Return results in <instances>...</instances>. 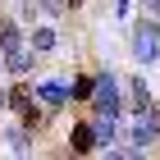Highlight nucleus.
Segmentation results:
<instances>
[{"mask_svg": "<svg viewBox=\"0 0 160 160\" xmlns=\"http://www.w3.org/2000/svg\"><path fill=\"white\" fill-rule=\"evenodd\" d=\"M101 142H96V128H92V123H78L73 128V151L78 156H87V151H96Z\"/></svg>", "mask_w": 160, "mask_h": 160, "instance_id": "6", "label": "nucleus"}, {"mask_svg": "<svg viewBox=\"0 0 160 160\" xmlns=\"http://www.w3.org/2000/svg\"><path fill=\"white\" fill-rule=\"evenodd\" d=\"M41 96H46V101H50V105H60V101H64V96H69V92H64V87H60V82H46V87H41Z\"/></svg>", "mask_w": 160, "mask_h": 160, "instance_id": "8", "label": "nucleus"}, {"mask_svg": "<svg viewBox=\"0 0 160 160\" xmlns=\"http://www.w3.org/2000/svg\"><path fill=\"white\" fill-rule=\"evenodd\" d=\"M0 50H5V69L9 73H28L32 69V46H23L18 28H0Z\"/></svg>", "mask_w": 160, "mask_h": 160, "instance_id": "1", "label": "nucleus"}, {"mask_svg": "<svg viewBox=\"0 0 160 160\" xmlns=\"http://www.w3.org/2000/svg\"><path fill=\"white\" fill-rule=\"evenodd\" d=\"M147 5H151V9H156V14H160V0H147Z\"/></svg>", "mask_w": 160, "mask_h": 160, "instance_id": "12", "label": "nucleus"}, {"mask_svg": "<svg viewBox=\"0 0 160 160\" xmlns=\"http://www.w3.org/2000/svg\"><path fill=\"white\" fill-rule=\"evenodd\" d=\"M9 147H14V151H28V137L18 133V128H14V133H9Z\"/></svg>", "mask_w": 160, "mask_h": 160, "instance_id": "10", "label": "nucleus"}, {"mask_svg": "<svg viewBox=\"0 0 160 160\" xmlns=\"http://www.w3.org/2000/svg\"><path fill=\"white\" fill-rule=\"evenodd\" d=\"M156 133H160V110L147 101L142 114H137V123H133V142H137V147H147V142H156Z\"/></svg>", "mask_w": 160, "mask_h": 160, "instance_id": "4", "label": "nucleus"}, {"mask_svg": "<svg viewBox=\"0 0 160 160\" xmlns=\"http://www.w3.org/2000/svg\"><path fill=\"white\" fill-rule=\"evenodd\" d=\"M32 46H37V50H50V46H55V32H50V28H37V32H32Z\"/></svg>", "mask_w": 160, "mask_h": 160, "instance_id": "7", "label": "nucleus"}, {"mask_svg": "<svg viewBox=\"0 0 160 160\" xmlns=\"http://www.w3.org/2000/svg\"><path fill=\"white\" fill-rule=\"evenodd\" d=\"M5 105H9V92H0V110H5Z\"/></svg>", "mask_w": 160, "mask_h": 160, "instance_id": "11", "label": "nucleus"}, {"mask_svg": "<svg viewBox=\"0 0 160 160\" xmlns=\"http://www.w3.org/2000/svg\"><path fill=\"white\" fill-rule=\"evenodd\" d=\"M9 101H14V105H18V110H32V105H28V101H32V92H23V87H18V92H14Z\"/></svg>", "mask_w": 160, "mask_h": 160, "instance_id": "9", "label": "nucleus"}, {"mask_svg": "<svg viewBox=\"0 0 160 160\" xmlns=\"http://www.w3.org/2000/svg\"><path fill=\"white\" fill-rule=\"evenodd\" d=\"M156 32H160L156 23H137V28H133V55H137L142 64H151V60H156V50H160Z\"/></svg>", "mask_w": 160, "mask_h": 160, "instance_id": "3", "label": "nucleus"}, {"mask_svg": "<svg viewBox=\"0 0 160 160\" xmlns=\"http://www.w3.org/2000/svg\"><path fill=\"white\" fill-rule=\"evenodd\" d=\"M92 128H96V142L110 151V142L119 137V114H96V123H92Z\"/></svg>", "mask_w": 160, "mask_h": 160, "instance_id": "5", "label": "nucleus"}, {"mask_svg": "<svg viewBox=\"0 0 160 160\" xmlns=\"http://www.w3.org/2000/svg\"><path fill=\"white\" fill-rule=\"evenodd\" d=\"M92 110L96 114H119V82L110 73H101L96 87H92Z\"/></svg>", "mask_w": 160, "mask_h": 160, "instance_id": "2", "label": "nucleus"}]
</instances>
